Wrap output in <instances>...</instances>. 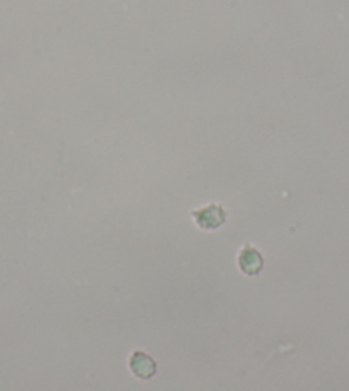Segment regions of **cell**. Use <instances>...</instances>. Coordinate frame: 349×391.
<instances>
[{
  "mask_svg": "<svg viewBox=\"0 0 349 391\" xmlns=\"http://www.w3.org/2000/svg\"><path fill=\"white\" fill-rule=\"evenodd\" d=\"M190 216L193 218L196 225L200 228V230L205 232H212L218 230L226 223L228 220V213L224 210L221 204L211 203L207 206L199 208V210H192L190 211Z\"/></svg>",
  "mask_w": 349,
  "mask_h": 391,
  "instance_id": "obj_1",
  "label": "cell"
},
{
  "mask_svg": "<svg viewBox=\"0 0 349 391\" xmlns=\"http://www.w3.org/2000/svg\"><path fill=\"white\" fill-rule=\"evenodd\" d=\"M238 268L247 277H257L261 274L264 268V258L261 251L255 249L252 244L245 242V246L242 247L238 254Z\"/></svg>",
  "mask_w": 349,
  "mask_h": 391,
  "instance_id": "obj_2",
  "label": "cell"
},
{
  "mask_svg": "<svg viewBox=\"0 0 349 391\" xmlns=\"http://www.w3.org/2000/svg\"><path fill=\"white\" fill-rule=\"evenodd\" d=\"M129 367L132 374H135L139 379H151L156 374V362L146 352L135 350L129 357Z\"/></svg>",
  "mask_w": 349,
  "mask_h": 391,
  "instance_id": "obj_3",
  "label": "cell"
}]
</instances>
